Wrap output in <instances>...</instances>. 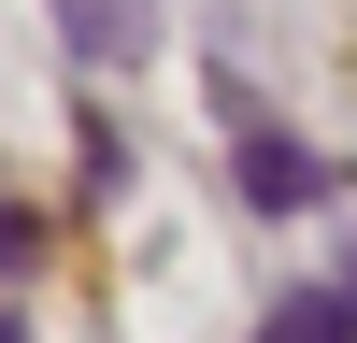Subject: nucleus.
I'll list each match as a JSON object with an SVG mask.
<instances>
[{
    "mask_svg": "<svg viewBox=\"0 0 357 343\" xmlns=\"http://www.w3.org/2000/svg\"><path fill=\"white\" fill-rule=\"evenodd\" d=\"M57 29H72V57H86V72L143 57V0H57Z\"/></svg>",
    "mask_w": 357,
    "mask_h": 343,
    "instance_id": "nucleus-1",
    "label": "nucleus"
}]
</instances>
